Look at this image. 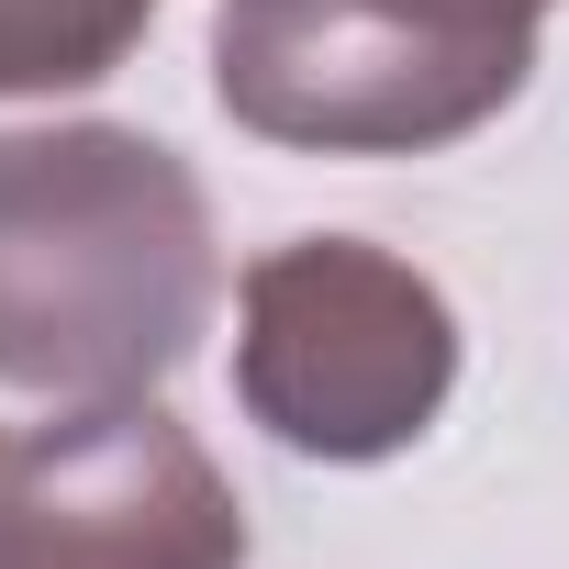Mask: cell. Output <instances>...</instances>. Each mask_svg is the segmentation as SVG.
Wrapping results in <instances>:
<instances>
[{"label": "cell", "instance_id": "obj_5", "mask_svg": "<svg viewBox=\"0 0 569 569\" xmlns=\"http://www.w3.org/2000/svg\"><path fill=\"white\" fill-rule=\"evenodd\" d=\"M157 23V0H0V101L90 90L112 79Z\"/></svg>", "mask_w": 569, "mask_h": 569}, {"label": "cell", "instance_id": "obj_6", "mask_svg": "<svg viewBox=\"0 0 569 569\" xmlns=\"http://www.w3.org/2000/svg\"><path fill=\"white\" fill-rule=\"evenodd\" d=\"M536 12H547V0H536Z\"/></svg>", "mask_w": 569, "mask_h": 569}, {"label": "cell", "instance_id": "obj_1", "mask_svg": "<svg viewBox=\"0 0 569 569\" xmlns=\"http://www.w3.org/2000/svg\"><path fill=\"white\" fill-rule=\"evenodd\" d=\"M223 302L212 201L134 123L0 134V380L57 402L157 391Z\"/></svg>", "mask_w": 569, "mask_h": 569}, {"label": "cell", "instance_id": "obj_4", "mask_svg": "<svg viewBox=\"0 0 569 569\" xmlns=\"http://www.w3.org/2000/svg\"><path fill=\"white\" fill-rule=\"evenodd\" d=\"M246 547L234 480L146 391L0 425V569H246Z\"/></svg>", "mask_w": 569, "mask_h": 569}, {"label": "cell", "instance_id": "obj_2", "mask_svg": "<svg viewBox=\"0 0 569 569\" xmlns=\"http://www.w3.org/2000/svg\"><path fill=\"white\" fill-rule=\"evenodd\" d=\"M536 0H223L212 101L302 157H436L525 101Z\"/></svg>", "mask_w": 569, "mask_h": 569}, {"label": "cell", "instance_id": "obj_3", "mask_svg": "<svg viewBox=\"0 0 569 569\" xmlns=\"http://www.w3.org/2000/svg\"><path fill=\"white\" fill-rule=\"evenodd\" d=\"M458 391L447 291L369 234H291L234 279V402L291 458H402Z\"/></svg>", "mask_w": 569, "mask_h": 569}]
</instances>
